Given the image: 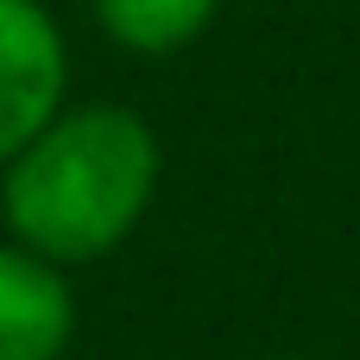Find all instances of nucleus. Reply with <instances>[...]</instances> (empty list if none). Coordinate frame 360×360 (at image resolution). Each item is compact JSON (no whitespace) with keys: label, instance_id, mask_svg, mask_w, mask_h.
Returning a JSON list of instances; mask_svg holds the SVG:
<instances>
[{"label":"nucleus","instance_id":"nucleus-1","mask_svg":"<svg viewBox=\"0 0 360 360\" xmlns=\"http://www.w3.org/2000/svg\"><path fill=\"white\" fill-rule=\"evenodd\" d=\"M158 190V139L133 108H57L0 177V215L13 240L51 266L114 253Z\"/></svg>","mask_w":360,"mask_h":360},{"label":"nucleus","instance_id":"nucleus-2","mask_svg":"<svg viewBox=\"0 0 360 360\" xmlns=\"http://www.w3.org/2000/svg\"><path fill=\"white\" fill-rule=\"evenodd\" d=\"M70 57L38 0H0V165L63 108Z\"/></svg>","mask_w":360,"mask_h":360},{"label":"nucleus","instance_id":"nucleus-3","mask_svg":"<svg viewBox=\"0 0 360 360\" xmlns=\"http://www.w3.org/2000/svg\"><path fill=\"white\" fill-rule=\"evenodd\" d=\"M76 335V297L63 266L0 247V360H57Z\"/></svg>","mask_w":360,"mask_h":360},{"label":"nucleus","instance_id":"nucleus-4","mask_svg":"<svg viewBox=\"0 0 360 360\" xmlns=\"http://www.w3.org/2000/svg\"><path fill=\"white\" fill-rule=\"evenodd\" d=\"M221 13V0H95V19L114 44L139 51V57H165L184 51L190 38L209 32V19Z\"/></svg>","mask_w":360,"mask_h":360},{"label":"nucleus","instance_id":"nucleus-5","mask_svg":"<svg viewBox=\"0 0 360 360\" xmlns=\"http://www.w3.org/2000/svg\"><path fill=\"white\" fill-rule=\"evenodd\" d=\"M266 360H310V354H266Z\"/></svg>","mask_w":360,"mask_h":360}]
</instances>
